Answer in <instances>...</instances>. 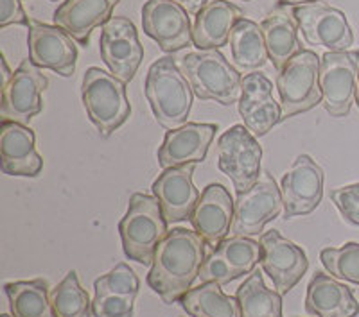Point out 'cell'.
<instances>
[{"instance_id": "6da1fadb", "label": "cell", "mask_w": 359, "mask_h": 317, "mask_svg": "<svg viewBox=\"0 0 359 317\" xmlns=\"http://www.w3.org/2000/svg\"><path fill=\"white\" fill-rule=\"evenodd\" d=\"M205 246L203 237L185 228H172L158 244L147 285L165 305L178 303L200 278V269L207 258Z\"/></svg>"}, {"instance_id": "7a4b0ae2", "label": "cell", "mask_w": 359, "mask_h": 317, "mask_svg": "<svg viewBox=\"0 0 359 317\" xmlns=\"http://www.w3.org/2000/svg\"><path fill=\"white\" fill-rule=\"evenodd\" d=\"M144 92L160 126L171 131L187 124L194 92L172 57L165 56L153 63Z\"/></svg>"}, {"instance_id": "3957f363", "label": "cell", "mask_w": 359, "mask_h": 317, "mask_svg": "<svg viewBox=\"0 0 359 317\" xmlns=\"http://www.w3.org/2000/svg\"><path fill=\"white\" fill-rule=\"evenodd\" d=\"M123 248L130 260L151 265L158 244L169 233L168 220L155 195L133 194L118 223Z\"/></svg>"}, {"instance_id": "277c9868", "label": "cell", "mask_w": 359, "mask_h": 317, "mask_svg": "<svg viewBox=\"0 0 359 317\" xmlns=\"http://www.w3.org/2000/svg\"><path fill=\"white\" fill-rule=\"evenodd\" d=\"M180 69L201 101H216L223 106L239 102L243 78L219 50H200L182 57Z\"/></svg>"}, {"instance_id": "5b68a950", "label": "cell", "mask_w": 359, "mask_h": 317, "mask_svg": "<svg viewBox=\"0 0 359 317\" xmlns=\"http://www.w3.org/2000/svg\"><path fill=\"white\" fill-rule=\"evenodd\" d=\"M81 97L90 122L97 127L102 139L114 134L131 113L126 83L97 66L88 69L83 76Z\"/></svg>"}, {"instance_id": "8992f818", "label": "cell", "mask_w": 359, "mask_h": 317, "mask_svg": "<svg viewBox=\"0 0 359 317\" xmlns=\"http://www.w3.org/2000/svg\"><path fill=\"white\" fill-rule=\"evenodd\" d=\"M322 57L313 50H302L277 76L282 120L306 113L323 101L320 88Z\"/></svg>"}, {"instance_id": "52a82bcc", "label": "cell", "mask_w": 359, "mask_h": 317, "mask_svg": "<svg viewBox=\"0 0 359 317\" xmlns=\"http://www.w3.org/2000/svg\"><path fill=\"white\" fill-rule=\"evenodd\" d=\"M221 172L232 179L237 194L248 192L261 179L262 149L246 126H233L217 142Z\"/></svg>"}, {"instance_id": "ba28073f", "label": "cell", "mask_w": 359, "mask_h": 317, "mask_svg": "<svg viewBox=\"0 0 359 317\" xmlns=\"http://www.w3.org/2000/svg\"><path fill=\"white\" fill-rule=\"evenodd\" d=\"M49 86V79L41 73L40 66L31 59H24L13 78L2 86V122H18L29 126V122L43 110L41 94Z\"/></svg>"}, {"instance_id": "9c48e42d", "label": "cell", "mask_w": 359, "mask_h": 317, "mask_svg": "<svg viewBox=\"0 0 359 317\" xmlns=\"http://www.w3.org/2000/svg\"><path fill=\"white\" fill-rule=\"evenodd\" d=\"M282 210H284L282 190L271 176L264 174L248 192L237 194L230 235H259L266 224L280 216Z\"/></svg>"}, {"instance_id": "30bf717a", "label": "cell", "mask_w": 359, "mask_h": 317, "mask_svg": "<svg viewBox=\"0 0 359 317\" xmlns=\"http://www.w3.org/2000/svg\"><path fill=\"white\" fill-rule=\"evenodd\" d=\"M359 52H325L320 66V88L323 95V106L331 117L341 118L351 113L355 102V85H358Z\"/></svg>"}, {"instance_id": "8fae6325", "label": "cell", "mask_w": 359, "mask_h": 317, "mask_svg": "<svg viewBox=\"0 0 359 317\" xmlns=\"http://www.w3.org/2000/svg\"><path fill=\"white\" fill-rule=\"evenodd\" d=\"M293 18L307 43L323 47L327 52H343L354 43V33L345 13L331 6L322 2L298 6L293 9Z\"/></svg>"}, {"instance_id": "7c38bea8", "label": "cell", "mask_w": 359, "mask_h": 317, "mask_svg": "<svg viewBox=\"0 0 359 317\" xmlns=\"http://www.w3.org/2000/svg\"><path fill=\"white\" fill-rule=\"evenodd\" d=\"M99 43L102 62L110 69V73L128 85L135 78L144 57V49L133 22L124 17H111L102 25Z\"/></svg>"}, {"instance_id": "4fadbf2b", "label": "cell", "mask_w": 359, "mask_h": 317, "mask_svg": "<svg viewBox=\"0 0 359 317\" xmlns=\"http://www.w3.org/2000/svg\"><path fill=\"white\" fill-rule=\"evenodd\" d=\"M323 169L309 155H300L282 178L284 219L309 216L323 197Z\"/></svg>"}, {"instance_id": "5bb4252c", "label": "cell", "mask_w": 359, "mask_h": 317, "mask_svg": "<svg viewBox=\"0 0 359 317\" xmlns=\"http://www.w3.org/2000/svg\"><path fill=\"white\" fill-rule=\"evenodd\" d=\"M27 43L29 59L40 69H49L63 78H70L76 72L78 47L62 27L31 20Z\"/></svg>"}, {"instance_id": "9a60e30c", "label": "cell", "mask_w": 359, "mask_h": 317, "mask_svg": "<svg viewBox=\"0 0 359 317\" xmlns=\"http://www.w3.org/2000/svg\"><path fill=\"white\" fill-rule=\"evenodd\" d=\"M142 27L163 52H178L192 43L191 18L176 0H147L142 8Z\"/></svg>"}, {"instance_id": "2e32d148", "label": "cell", "mask_w": 359, "mask_h": 317, "mask_svg": "<svg viewBox=\"0 0 359 317\" xmlns=\"http://www.w3.org/2000/svg\"><path fill=\"white\" fill-rule=\"evenodd\" d=\"M262 269L271 278L280 296L290 293L309 269L307 255L300 246L284 239L277 230L261 237Z\"/></svg>"}, {"instance_id": "e0dca14e", "label": "cell", "mask_w": 359, "mask_h": 317, "mask_svg": "<svg viewBox=\"0 0 359 317\" xmlns=\"http://www.w3.org/2000/svg\"><path fill=\"white\" fill-rule=\"evenodd\" d=\"M196 163L165 169L153 183V195L162 206L168 224L187 220L192 217L201 194L192 183Z\"/></svg>"}, {"instance_id": "ac0fdd59", "label": "cell", "mask_w": 359, "mask_h": 317, "mask_svg": "<svg viewBox=\"0 0 359 317\" xmlns=\"http://www.w3.org/2000/svg\"><path fill=\"white\" fill-rule=\"evenodd\" d=\"M236 201L221 183L208 185L192 211V228L214 249L226 239L233 223Z\"/></svg>"}, {"instance_id": "d6986e66", "label": "cell", "mask_w": 359, "mask_h": 317, "mask_svg": "<svg viewBox=\"0 0 359 317\" xmlns=\"http://www.w3.org/2000/svg\"><path fill=\"white\" fill-rule=\"evenodd\" d=\"M239 115L255 136H264L282 120L280 104L273 99V85L264 73H248L243 78Z\"/></svg>"}, {"instance_id": "ffe728a7", "label": "cell", "mask_w": 359, "mask_h": 317, "mask_svg": "<svg viewBox=\"0 0 359 317\" xmlns=\"http://www.w3.org/2000/svg\"><path fill=\"white\" fill-rule=\"evenodd\" d=\"M216 131V124L196 122H187L176 129L168 131L158 149V165L165 171L187 163L203 162Z\"/></svg>"}, {"instance_id": "44dd1931", "label": "cell", "mask_w": 359, "mask_h": 317, "mask_svg": "<svg viewBox=\"0 0 359 317\" xmlns=\"http://www.w3.org/2000/svg\"><path fill=\"white\" fill-rule=\"evenodd\" d=\"M0 167L9 176L36 178L43 160L34 147V131L18 122L0 124Z\"/></svg>"}, {"instance_id": "7402d4cb", "label": "cell", "mask_w": 359, "mask_h": 317, "mask_svg": "<svg viewBox=\"0 0 359 317\" xmlns=\"http://www.w3.org/2000/svg\"><path fill=\"white\" fill-rule=\"evenodd\" d=\"M121 0H65L54 11V25L62 27L79 45L90 43L95 27L107 24Z\"/></svg>"}, {"instance_id": "603a6c76", "label": "cell", "mask_w": 359, "mask_h": 317, "mask_svg": "<svg viewBox=\"0 0 359 317\" xmlns=\"http://www.w3.org/2000/svg\"><path fill=\"white\" fill-rule=\"evenodd\" d=\"M245 18L241 8L229 0H212L196 15L192 27V45L200 50H217L230 41V33Z\"/></svg>"}, {"instance_id": "cb8c5ba5", "label": "cell", "mask_w": 359, "mask_h": 317, "mask_svg": "<svg viewBox=\"0 0 359 317\" xmlns=\"http://www.w3.org/2000/svg\"><path fill=\"white\" fill-rule=\"evenodd\" d=\"M306 310L314 317H355L359 303L347 285L332 274L316 273L307 285Z\"/></svg>"}, {"instance_id": "d4e9b609", "label": "cell", "mask_w": 359, "mask_h": 317, "mask_svg": "<svg viewBox=\"0 0 359 317\" xmlns=\"http://www.w3.org/2000/svg\"><path fill=\"white\" fill-rule=\"evenodd\" d=\"M261 29L264 34L269 62L273 63L277 72H280L298 52H302V45L298 40L297 20H293V17L286 13L269 15L261 24Z\"/></svg>"}, {"instance_id": "484cf974", "label": "cell", "mask_w": 359, "mask_h": 317, "mask_svg": "<svg viewBox=\"0 0 359 317\" xmlns=\"http://www.w3.org/2000/svg\"><path fill=\"white\" fill-rule=\"evenodd\" d=\"M229 43L232 49V59L239 70L253 72V70L262 69L269 59L261 25L248 18L237 22L230 33Z\"/></svg>"}, {"instance_id": "4316f807", "label": "cell", "mask_w": 359, "mask_h": 317, "mask_svg": "<svg viewBox=\"0 0 359 317\" xmlns=\"http://www.w3.org/2000/svg\"><path fill=\"white\" fill-rule=\"evenodd\" d=\"M13 317H56L50 303V287L41 278L4 285Z\"/></svg>"}, {"instance_id": "83f0119b", "label": "cell", "mask_w": 359, "mask_h": 317, "mask_svg": "<svg viewBox=\"0 0 359 317\" xmlns=\"http://www.w3.org/2000/svg\"><path fill=\"white\" fill-rule=\"evenodd\" d=\"M191 317H243L237 297L226 296L219 283H201L180 300Z\"/></svg>"}, {"instance_id": "f1b7e54d", "label": "cell", "mask_w": 359, "mask_h": 317, "mask_svg": "<svg viewBox=\"0 0 359 317\" xmlns=\"http://www.w3.org/2000/svg\"><path fill=\"white\" fill-rule=\"evenodd\" d=\"M243 317H282V296L266 287L261 271H253L237 289Z\"/></svg>"}, {"instance_id": "f546056e", "label": "cell", "mask_w": 359, "mask_h": 317, "mask_svg": "<svg viewBox=\"0 0 359 317\" xmlns=\"http://www.w3.org/2000/svg\"><path fill=\"white\" fill-rule=\"evenodd\" d=\"M50 303L56 317H94L88 293L79 285L76 271H70L60 283L50 289Z\"/></svg>"}, {"instance_id": "4dcf8cb0", "label": "cell", "mask_w": 359, "mask_h": 317, "mask_svg": "<svg viewBox=\"0 0 359 317\" xmlns=\"http://www.w3.org/2000/svg\"><path fill=\"white\" fill-rule=\"evenodd\" d=\"M214 251L229 262L237 273L245 276L252 274L255 265L262 260V246L250 237H230L224 239Z\"/></svg>"}, {"instance_id": "1f68e13d", "label": "cell", "mask_w": 359, "mask_h": 317, "mask_svg": "<svg viewBox=\"0 0 359 317\" xmlns=\"http://www.w3.org/2000/svg\"><path fill=\"white\" fill-rule=\"evenodd\" d=\"M320 260L327 273L339 280L359 285V244L347 242L341 248H325L320 253Z\"/></svg>"}, {"instance_id": "d6a6232c", "label": "cell", "mask_w": 359, "mask_h": 317, "mask_svg": "<svg viewBox=\"0 0 359 317\" xmlns=\"http://www.w3.org/2000/svg\"><path fill=\"white\" fill-rule=\"evenodd\" d=\"M95 296L117 294V296L137 297L140 289V280L133 269L126 264H117L110 273L102 274L94 283Z\"/></svg>"}, {"instance_id": "836d02e7", "label": "cell", "mask_w": 359, "mask_h": 317, "mask_svg": "<svg viewBox=\"0 0 359 317\" xmlns=\"http://www.w3.org/2000/svg\"><path fill=\"white\" fill-rule=\"evenodd\" d=\"M237 278H241V274L237 273L236 269L224 260L223 256L217 255L216 251H212L205 258L203 265L200 269L201 283H210V281H214V283H219L223 287V285L230 283V281L237 280Z\"/></svg>"}, {"instance_id": "e575fe53", "label": "cell", "mask_w": 359, "mask_h": 317, "mask_svg": "<svg viewBox=\"0 0 359 317\" xmlns=\"http://www.w3.org/2000/svg\"><path fill=\"white\" fill-rule=\"evenodd\" d=\"M133 296L104 294L95 296L92 301L94 317H133Z\"/></svg>"}, {"instance_id": "d590c367", "label": "cell", "mask_w": 359, "mask_h": 317, "mask_svg": "<svg viewBox=\"0 0 359 317\" xmlns=\"http://www.w3.org/2000/svg\"><path fill=\"white\" fill-rule=\"evenodd\" d=\"M331 199L345 220L359 226V183L332 188Z\"/></svg>"}, {"instance_id": "8d00e7d4", "label": "cell", "mask_w": 359, "mask_h": 317, "mask_svg": "<svg viewBox=\"0 0 359 317\" xmlns=\"http://www.w3.org/2000/svg\"><path fill=\"white\" fill-rule=\"evenodd\" d=\"M13 24L29 27L31 20L25 17L20 0H0V27L4 29Z\"/></svg>"}, {"instance_id": "74e56055", "label": "cell", "mask_w": 359, "mask_h": 317, "mask_svg": "<svg viewBox=\"0 0 359 317\" xmlns=\"http://www.w3.org/2000/svg\"><path fill=\"white\" fill-rule=\"evenodd\" d=\"M189 15H198L205 6L208 4V0H176Z\"/></svg>"}, {"instance_id": "f35d334b", "label": "cell", "mask_w": 359, "mask_h": 317, "mask_svg": "<svg viewBox=\"0 0 359 317\" xmlns=\"http://www.w3.org/2000/svg\"><path fill=\"white\" fill-rule=\"evenodd\" d=\"M320 0H278V6H293V8H298V6H309L316 4Z\"/></svg>"}, {"instance_id": "ab89813d", "label": "cell", "mask_w": 359, "mask_h": 317, "mask_svg": "<svg viewBox=\"0 0 359 317\" xmlns=\"http://www.w3.org/2000/svg\"><path fill=\"white\" fill-rule=\"evenodd\" d=\"M2 70H4V73H2V86H4L6 83H8L9 79L13 78V72H11V70H9L8 62H6L4 56H2Z\"/></svg>"}, {"instance_id": "60d3db41", "label": "cell", "mask_w": 359, "mask_h": 317, "mask_svg": "<svg viewBox=\"0 0 359 317\" xmlns=\"http://www.w3.org/2000/svg\"><path fill=\"white\" fill-rule=\"evenodd\" d=\"M355 104L359 108V73H358V85H355Z\"/></svg>"}, {"instance_id": "b9f144b4", "label": "cell", "mask_w": 359, "mask_h": 317, "mask_svg": "<svg viewBox=\"0 0 359 317\" xmlns=\"http://www.w3.org/2000/svg\"><path fill=\"white\" fill-rule=\"evenodd\" d=\"M0 317H13V316H8V314H2V316Z\"/></svg>"}, {"instance_id": "7bdbcfd3", "label": "cell", "mask_w": 359, "mask_h": 317, "mask_svg": "<svg viewBox=\"0 0 359 317\" xmlns=\"http://www.w3.org/2000/svg\"><path fill=\"white\" fill-rule=\"evenodd\" d=\"M245 2H248V0H245Z\"/></svg>"}, {"instance_id": "ee69618b", "label": "cell", "mask_w": 359, "mask_h": 317, "mask_svg": "<svg viewBox=\"0 0 359 317\" xmlns=\"http://www.w3.org/2000/svg\"><path fill=\"white\" fill-rule=\"evenodd\" d=\"M53 2H56V0H53Z\"/></svg>"}]
</instances>
